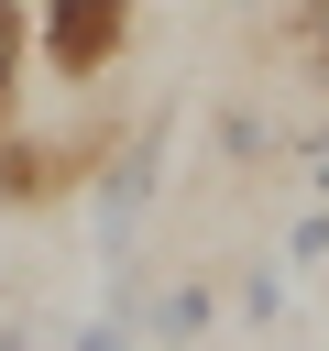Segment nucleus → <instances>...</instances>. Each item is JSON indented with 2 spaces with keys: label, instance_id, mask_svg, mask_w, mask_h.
<instances>
[{
  "label": "nucleus",
  "instance_id": "obj_1",
  "mask_svg": "<svg viewBox=\"0 0 329 351\" xmlns=\"http://www.w3.org/2000/svg\"><path fill=\"white\" fill-rule=\"evenodd\" d=\"M132 33V0H44V55L55 77H99Z\"/></svg>",
  "mask_w": 329,
  "mask_h": 351
},
{
  "label": "nucleus",
  "instance_id": "obj_2",
  "mask_svg": "<svg viewBox=\"0 0 329 351\" xmlns=\"http://www.w3.org/2000/svg\"><path fill=\"white\" fill-rule=\"evenodd\" d=\"M154 165H164V143L110 154V186H99V241H110V263L132 252V219H143V197H154Z\"/></svg>",
  "mask_w": 329,
  "mask_h": 351
},
{
  "label": "nucleus",
  "instance_id": "obj_3",
  "mask_svg": "<svg viewBox=\"0 0 329 351\" xmlns=\"http://www.w3.org/2000/svg\"><path fill=\"white\" fill-rule=\"evenodd\" d=\"M143 329H154V340H175V351H186V340H197V329H208V285H164V296H143Z\"/></svg>",
  "mask_w": 329,
  "mask_h": 351
},
{
  "label": "nucleus",
  "instance_id": "obj_4",
  "mask_svg": "<svg viewBox=\"0 0 329 351\" xmlns=\"http://www.w3.org/2000/svg\"><path fill=\"white\" fill-rule=\"evenodd\" d=\"M296 55L329 77V0H296Z\"/></svg>",
  "mask_w": 329,
  "mask_h": 351
},
{
  "label": "nucleus",
  "instance_id": "obj_5",
  "mask_svg": "<svg viewBox=\"0 0 329 351\" xmlns=\"http://www.w3.org/2000/svg\"><path fill=\"white\" fill-rule=\"evenodd\" d=\"M219 154H230V165H252V154H263V121H252V110H230V121H219Z\"/></svg>",
  "mask_w": 329,
  "mask_h": 351
},
{
  "label": "nucleus",
  "instance_id": "obj_6",
  "mask_svg": "<svg viewBox=\"0 0 329 351\" xmlns=\"http://www.w3.org/2000/svg\"><path fill=\"white\" fill-rule=\"evenodd\" d=\"M66 351H132V329H121V318H88V329H77Z\"/></svg>",
  "mask_w": 329,
  "mask_h": 351
}]
</instances>
